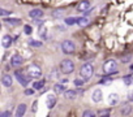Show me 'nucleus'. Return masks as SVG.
I'll return each mask as SVG.
<instances>
[{
	"instance_id": "f257e3e1",
	"label": "nucleus",
	"mask_w": 133,
	"mask_h": 117,
	"mask_svg": "<svg viewBox=\"0 0 133 117\" xmlns=\"http://www.w3.org/2000/svg\"><path fill=\"white\" fill-rule=\"evenodd\" d=\"M93 73H94V69H93V65H91L90 63L84 64V65L81 67V69H80V77H81V79H84L85 82H88V81L91 79Z\"/></svg>"
},
{
	"instance_id": "f03ea898",
	"label": "nucleus",
	"mask_w": 133,
	"mask_h": 117,
	"mask_svg": "<svg viewBox=\"0 0 133 117\" xmlns=\"http://www.w3.org/2000/svg\"><path fill=\"white\" fill-rule=\"evenodd\" d=\"M60 70L63 74H71L73 73L75 70V64L72 60H69V58H65V60H63L60 63Z\"/></svg>"
},
{
	"instance_id": "7ed1b4c3",
	"label": "nucleus",
	"mask_w": 133,
	"mask_h": 117,
	"mask_svg": "<svg viewBox=\"0 0 133 117\" xmlns=\"http://www.w3.org/2000/svg\"><path fill=\"white\" fill-rule=\"evenodd\" d=\"M26 72H28V76L30 78H41L42 77V69L37 64H30L28 67Z\"/></svg>"
},
{
	"instance_id": "20e7f679",
	"label": "nucleus",
	"mask_w": 133,
	"mask_h": 117,
	"mask_svg": "<svg viewBox=\"0 0 133 117\" xmlns=\"http://www.w3.org/2000/svg\"><path fill=\"white\" fill-rule=\"evenodd\" d=\"M116 68H117V64L115 60H112V58H110V60H107L104 64H103V72L106 74H112L116 72Z\"/></svg>"
},
{
	"instance_id": "39448f33",
	"label": "nucleus",
	"mask_w": 133,
	"mask_h": 117,
	"mask_svg": "<svg viewBox=\"0 0 133 117\" xmlns=\"http://www.w3.org/2000/svg\"><path fill=\"white\" fill-rule=\"evenodd\" d=\"M61 49L64 53L66 55H69V53H73L75 49H76V44L72 42V40H64L61 43Z\"/></svg>"
},
{
	"instance_id": "423d86ee",
	"label": "nucleus",
	"mask_w": 133,
	"mask_h": 117,
	"mask_svg": "<svg viewBox=\"0 0 133 117\" xmlns=\"http://www.w3.org/2000/svg\"><path fill=\"white\" fill-rule=\"evenodd\" d=\"M15 76H16V78H17V81L21 83V86H28L29 85V82H30V77L28 76H24V73H22V70H16L15 72Z\"/></svg>"
},
{
	"instance_id": "0eeeda50",
	"label": "nucleus",
	"mask_w": 133,
	"mask_h": 117,
	"mask_svg": "<svg viewBox=\"0 0 133 117\" xmlns=\"http://www.w3.org/2000/svg\"><path fill=\"white\" fill-rule=\"evenodd\" d=\"M22 61H24V58L21 57V55H13L12 58H11V64H12V67H15V68L21 67V65H22Z\"/></svg>"
},
{
	"instance_id": "6e6552de",
	"label": "nucleus",
	"mask_w": 133,
	"mask_h": 117,
	"mask_svg": "<svg viewBox=\"0 0 133 117\" xmlns=\"http://www.w3.org/2000/svg\"><path fill=\"white\" fill-rule=\"evenodd\" d=\"M55 103H56V94H55V92H54V94H48V95H47V98H46V104H47V108H48V109L54 108Z\"/></svg>"
},
{
	"instance_id": "1a4fd4ad",
	"label": "nucleus",
	"mask_w": 133,
	"mask_h": 117,
	"mask_svg": "<svg viewBox=\"0 0 133 117\" xmlns=\"http://www.w3.org/2000/svg\"><path fill=\"white\" fill-rule=\"evenodd\" d=\"M91 99H93V101H94V103H99V101H102V99H103L102 90H101V89H95V90L93 91Z\"/></svg>"
},
{
	"instance_id": "9d476101",
	"label": "nucleus",
	"mask_w": 133,
	"mask_h": 117,
	"mask_svg": "<svg viewBox=\"0 0 133 117\" xmlns=\"http://www.w3.org/2000/svg\"><path fill=\"white\" fill-rule=\"evenodd\" d=\"M29 17L33 18V20H38V18H42L43 17V11L42 9H31L29 12Z\"/></svg>"
},
{
	"instance_id": "9b49d317",
	"label": "nucleus",
	"mask_w": 133,
	"mask_h": 117,
	"mask_svg": "<svg viewBox=\"0 0 133 117\" xmlns=\"http://www.w3.org/2000/svg\"><path fill=\"white\" fill-rule=\"evenodd\" d=\"M2 83H3L4 87H11L12 83H13L12 76H11V74H4V76L2 77Z\"/></svg>"
},
{
	"instance_id": "f8f14e48",
	"label": "nucleus",
	"mask_w": 133,
	"mask_h": 117,
	"mask_svg": "<svg viewBox=\"0 0 133 117\" xmlns=\"http://www.w3.org/2000/svg\"><path fill=\"white\" fill-rule=\"evenodd\" d=\"M12 43H13V39H12L11 35H4V36H3V39H2V44H3L4 48H9V47L12 46Z\"/></svg>"
},
{
	"instance_id": "ddd939ff",
	"label": "nucleus",
	"mask_w": 133,
	"mask_h": 117,
	"mask_svg": "<svg viewBox=\"0 0 133 117\" xmlns=\"http://www.w3.org/2000/svg\"><path fill=\"white\" fill-rule=\"evenodd\" d=\"M26 109H28L26 104L21 103V104L17 107V111H16V117H24V114L26 113Z\"/></svg>"
},
{
	"instance_id": "4468645a",
	"label": "nucleus",
	"mask_w": 133,
	"mask_h": 117,
	"mask_svg": "<svg viewBox=\"0 0 133 117\" xmlns=\"http://www.w3.org/2000/svg\"><path fill=\"white\" fill-rule=\"evenodd\" d=\"M77 9L80 12H88L90 9V3L88 2V0H84V2H81L78 5H77Z\"/></svg>"
},
{
	"instance_id": "2eb2a0df",
	"label": "nucleus",
	"mask_w": 133,
	"mask_h": 117,
	"mask_svg": "<svg viewBox=\"0 0 133 117\" xmlns=\"http://www.w3.org/2000/svg\"><path fill=\"white\" fill-rule=\"evenodd\" d=\"M65 91H66V87L63 83H56L54 86V92L55 94H64Z\"/></svg>"
},
{
	"instance_id": "dca6fc26",
	"label": "nucleus",
	"mask_w": 133,
	"mask_h": 117,
	"mask_svg": "<svg viewBox=\"0 0 133 117\" xmlns=\"http://www.w3.org/2000/svg\"><path fill=\"white\" fill-rule=\"evenodd\" d=\"M130 112H132V107L129 104H124L121 107V109H120V113L123 116H128V114H130Z\"/></svg>"
},
{
	"instance_id": "f3484780",
	"label": "nucleus",
	"mask_w": 133,
	"mask_h": 117,
	"mask_svg": "<svg viewBox=\"0 0 133 117\" xmlns=\"http://www.w3.org/2000/svg\"><path fill=\"white\" fill-rule=\"evenodd\" d=\"M76 96H77V91H75V90H66L64 92V98L65 99H75Z\"/></svg>"
},
{
	"instance_id": "a211bd4d",
	"label": "nucleus",
	"mask_w": 133,
	"mask_h": 117,
	"mask_svg": "<svg viewBox=\"0 0 133 117\" xmlns=\"http://www.w3.org/2000/svg\"><path fill=\"white\" fill-rule=\"evenodd\" d=\"M108 103H110V105L117 104V103H119V95H117V94H111V95L108 96Z\"/></svg>"
},
{
	"instance_id": "6ab92c4d",
	"label": "nucleus",
	"mask_w": 133,
	"mask_h": 117,
	"mask_svg": "<svg viewBox=\"0 0 133 117\" xmlns=\"http://www.w3.org/2000/svg\"><path fill=\"white\" fill-rule=\"evenodd\" d=\"M4 22L9 24V25H18V24H21V20H18V18H4Z\"/></svg>"
},
{
	"instance_id": "aec40b11",
	"label": "nucleus",
	"mask_w": 133,
	"mask_h": 117,
	"mask_svg": "<svg viewBox=\"0 0 133 117\" xmlns=\"http://www.w3.org/2000/svg\"><path fill=\"white\" fill-rule=\"evenodd\" d=\"M89 22H90V20L88 18V17H81V18H78V24L77 25H80V26H88L89 25Z\"/></svg>"
},
{
	"instance_id": "412c9836",
	"label": "nucleus",
	"mask_w": 133,
	"mask_h": 117,
	"mask_svg": "<svg viewBox=\"0 0 133 117\" xmlns=\"http://www.w3.org/2000/svg\"><path fill=\"white\" fill-rule=\"evenodd\" d=\"M65 24H66V25L78 24V18H76V17H68V18H65Z\"/></svg>"
},
{
	"instance_id": "4be33fe9",
	"label": "nucleus",
	"mask_w": 133,
	"mask_h": 117,
	"mask_svg": "<svg viewBox=\"0 0 133 117\" xmlns=\"http://www.w3.org/2000/svg\"><path fill=\"white\" fill-rule=\"evenodd\" d=\"M44 86V81H37L33 83V89L34 90H42V87Z\"/></svg>"
},
{
	"instance_id": "5701e85b",
	"label": "nucleus",
	"mask_w": 133,
	"mask_h": 117,
	"mask_svg": "<svg viewBox=\"0 0 133 117\" xmlns=\"http://www.w3.org/2000/svg\"><path fill=\"white\" fill-rule=\"evenodd\" d=\"M123 81H124L125 86H130V85L133 83V77H132V76H125V77L123 78Z\"/></svg>"
},
{
	"instance_id": "b1692460",
	"label": "nucleus",
	"mask_w": 133,
	"mask_h": 117,
	"mask_svg": "<svg viewBox=\"0 0 133 117\" xmlns=\"http://www.w3.org/2000/svg\"><path fill=\"white\" fill-rule=\"evenodd\" d=\"M29 46H31V47H41V46H42V42L30 39V40H29Z\"/></svg>"
},
{
	"instance_id": "393cba45",
	"label": "nucleus",
	"mask_w": 133,
	"mask_h": 117,
	"mask_svg": "<svg viewBox=\"0 0 133 117\" xmlns=\"http://www.w3.org/2000/svg\"><path fill=\"white\" fill-rule=\"evenodd\" d=\"M82 117H95V113L93 111H90V109H86V111H84Z\"/></svg>"
},
{
	"instance_id": "a878e982",
	"label": "nucleus",
	"mask_w": 133,
	"mask_h": 117,
	"mask_svg": "<svg viewBox=\"0 0 133 117\" xmlns=\"http://www.w3.org/2000/svg\"><path fill=\"white\" fill-rule=\"evenodd\" d=\"M24 33H25L26 35H31V33H33V29H31V26H29V25H25V26H24Z\"/></svg>"
},
{
	"instance_id": "bb28decb",
	"label": "nucleus",
	"mask_w": 133,
	"mask_h": 117,
	"mask_svg": "<svg viewBox=\"0 0 133 117\" xmlns=\"http://www.w3.org/2000/svg\"><path fill=\"white\" fill-rule=\"evenodd\" d=\"M46 27L44 26H42V27H39V35L41 36H43V38H47V35H46Z\"/></svg>"
},
{
	"instance_id": "cd10ccee",
	"label": "nucleus",
	"mask_w": 133,
	"mask_h": 117,
	"mask_svg": "<svg viewBox=\"0 0 133 117\" xmlns=\"http://www.w3.org/2000/svg\"><path fill=\"white\" fill-rule=\"evenodd\" d=\"M84 79H75V85L76 86H78V87H81V86H84Z\"/></svg>"
},
{
	"instance_id": "c85d7f7f",
	"label": "nucleus",
	"mask_w": 133,
	"mask_h": 117,
	"mask_svg": "<svg viewBox=\"0 0 133 117\" xmlns=\"http://www.w3.org/2000/svg\"><path fill=\"white\" fill-rule=\"evenodd\" d=\"M0 117H12V113H11V111H4Z\"/></svg>"
},
{
	"instance_id": "c756f323",
	"label": "nucleus",
	"mask_w": 133,
	"mask_h": 117,
	"mask_svg": "<svg viewBox=\"0 0 133 117\" xmlns=\"http://www.w3.org/2000/svg\"><path fill=\"white\" fill-rule=\"evenodd\" d=\"M12 12H9V11H5V9H2V11H0V14H2L3 17H5V16H9Z\"/></svg>"
},
{
	"instance_id": "7c9ffc66",
	"label": "nucleus",
	"mask_w": 133,
	"mask_h": 117,
	"mask_svg": "<svg viewBox=\"0 0 133 117\" xmlns=\"http://www.w3.org/2000/svg\"><path fill=\"white\" fill-rule=\"evenodd\" d=\"M34 91H35L34 89H26V90H25V95H33Z\"/></svg>"
},
{
	"instance_id": "2f4dec72",
	"label": "nucleus",
	"mask_w": 133,
	"mask_h": 117,
	"mask_svg": "<svg viewBox=\"0 0 133 117\" xmlns=\"http://www.w3.org/2000/svg\"><path fill=\"white\" fill-rule=\"evenodd\" d=\"M129 60H130V56H127V57H123V58H121L123 63H127V61H129Z\"/></svg>"
},
{
	"instance_id": "473e14b6",
	"label": "nucleus",
	"mask_w": 133,
	"mask_h": 117,
	"mask_svg": "<svg viewBox=\"0 0 133 117\" xmlns=\"http://www.w3.org/2000/svg\"><path fill=\"white\" fill-rule=\"evenodd\" d=\"M61 16V11H57V12H55V14H54V17H60Z\"/></svg>"
},
{
	"instance_id": "72a5a7b5",
	"label": "nucleus",
	"mask_w": 133,
	"mask_h": 117,
	"mask_svg": "<svg viewBox=\"0 0 133 117\" xmlns=\"http://www.w3.org/2000/svg\"><path fill=\"white\" fill-rule=\"evenodd\" d=\"M33 112H37V101H34L33 104Z\"/></svg>"
},
{
	"instance_id": "f704fd0d",
	"label": "nucleus",
	"mask_w": 133,
	"mask_h": 117,
	"mask_svg": "<svg viewBox=\"0 0 133 117\" xmlns=\"http://www.w3.org/2000/svg\"><path fill=\"white\" fill-rule=\"evenodd\" d=\"M99 117H110V113H103V114H101Z\"/></svg>"
},
{
	"instance_id": "c9c22d12",
	"label": "nucleus",
	"mask_w": 133,
	"mask_h": 117,
	"mask_svg": "<svg viewBox=\"0 0 133 117\" xmlns=\"http://www.w3.org/2000/svg\"><path fill=\"white\" fill-rule=\"evenodd\" d=\"M128 99H129L130 101H133V92H130V94H129V98H128Z\"/></svg>"
},
{
	"instance_id": "e433bc0d",
	"label": "nucleus",
	"mask_w": 133,
	"mask_h": 117,
	"mask_svg": "<svg viewBox=\"0 0 133 117\" xmlns=\"http://www.w3.org/2000/svg\"><path fill=\"white\" fill-rule=\"evenodd\" d=\"M130 69H133V65H132V67H130Z\"/></svg>"
}]
</instances>
